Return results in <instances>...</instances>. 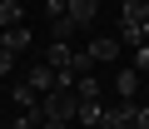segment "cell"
Here are the masks:
<instances>
[{
  "mask_svg": "<svg viewBox=\"0 0 149 129\" xmlns=\"http://www.w3.org/2000/svg\"><path fill=\"white\" fill-rule=\"evenodd\" d=\"M10 129H40V114H25V109H20V114L10 119Z\"/></svg>",
  "mask_w": 149,
  "mask_h": 129,
  "instance_id": "obj_13",
  "label": "cell"
},
{
  "mask_svg": "<svg viewBox=\"0 0 149 129\" xmlns=\"http://www.w3.org/2000/svg\"><path fill=\"white\" fill-rule=\"evenodd\" d=\"M0 50H10V45H5V30H0Z\"/></svg>",
  "mask_w": 149,
  "mask_h": 129,
  "instance_id": "obj_18",
  "label": "cell"
},
{
  "mask_svg": "<svg viewBox=\"0 0 149 129\" xmlns=\"http://www.w3.org/2000/svg\"><path fill=\"white\" fill-rule=\"evenodd\" d=\"M65 5H70V0H45V15H50V25H55V20H65Z\"/></svg>",
  "mask_w": 149,
  "mask_h": 129,
  "instance_id": "obj_14",
  "label": "cell"
},
{
  "mask_svg": "<svg viewBox=\"0 0 149 129\" xmlns=\"http://www.w3.org/2000/svg\"><path fill=\"white\" fill-rule=\"evenodd\" d=\"M74 109H80L74 89H50V94H40V119H60V124H70Z\"/></svg>",
  "mask_w": 149,
  "mask_h": 129,
  "instance_id": "obj_1",
  "label": "cell"
},
{
  "mask_svg": "<svg viewBox=\"0 0 149 129\" xmlns=\"http://www.w3.org/2000/svg\"><path fill=\"white\" fill-rule=\"evenodd\" d=\"M134 70H139V75H149V40L134 50Z\"/></svg>",
  "mask_w": 149,
  "mask_h": 129,
  "instance_id": "obj_15",
  "label": "cell"
},
{
  "mask_svg": "<svg viewBox=\"0 0 149 129\" xmlns=\"http://www.w3.org/2000/svg\"><path fill=\"white\" fill-rule=\"evenodd\" d=\"M10 64H15V50H0V75H10Z\"/></svg>",
  "mask_w": 149,
  "mask_h": 129,
  "instance_id": "obj_17",
  "label": "cell"
},
{
  "mask_svg": "<svg viewBox=\"0 0 149 129\" xmlns=\"http://www.w3.org/2000/svg\"><path fill=\"white\" fill-rule=\"evenodd\" d=\"M104 89H100V80L95 75H74V99H80V104H90V99H100Z\"/></svg>",
  "mask_w": 149,
  "mask_h": 129,
  "instance_id": "obj_8",
  "label": "cell"
},
{
  "mask_svg": "<svg viewBox=\"0 0 149 129\" xmlns=\"http://www.w3.org/2000/svg\"><path fill=\"white\" fill-rule=\"evenodd\" d=\"M100 15V0H70V5H65V20L74 25V30H80V25H90Z\"/></svg>",
  "mask_w": 149,
  "mask_h": 129,
  "instance_id": "obj_4",
  "label": "cell"
},
{
  "mask_svg": "<svg viewBox=\"0 0 149 129\" xmlns=\"http://www.w3.org/2000/svg\"><path fill=\"white\" fill-rule=\"evenodd\" d=\"M10 99H15L25 114H40V94H35L30 85H15V89H10Z\"/></svg>",
  "mask_w": 149,
  "mask_h": 129,
  "instance_id": "obj_10",
  "label": "cell"
},
{
  "mask_svg": "<svg viewBox=\"0 0 149 129\" xmlns=\"http://www.w3.org/2000/svg\"><path fill=\"white\" fill-rule=\"evenodd\" d=\"M119 55H124V40H119V35H95V40H90V60H95V64H114Z\"/></svg>",
  "mask_w": 149,
  "mask_h": 129,
  "instance_id": "obj_2",
  "label": "cell"
},
{
  "mask_svg": "<svg viewBox=\"0 0 149 129\" xmlns=\"http://www.w3.org/2000/svg\"><path fill=\"white\" fill-rule=\"evenodd\" d=\"M134 129H149V104H139V109H134Z\"/></svg>",
  "mask_w": 149,
  "mask_h": 129,
  "instance_id": "obj_16",
  "label": "cell"
},
{
  "mask_svg": "<svg viewBox=\"0 0 149 129\" xmlns=\"http://www.w3.org/2000/svg\"><path fill=\"white\" fill-rule=\"evenodd\" d=\"M20 5H25V0H20Z\"/></svg>",
  "mask_w": 149,
  "mask_h": 129,
  "instance_id": "obj_21",
  "label": "cell"
},
{
  "mask_svg": "<svg viewBox=\"0 0 149 129\" xmlns=\"http://www.w3.org/2000/svg\"><path fill=\"white\" fill-rule=\"evenodd\" d=\"M0 129H10V124H0Z\"/></svg>",
  "mask_w": 149,
  "mask_h": 129,
  "instance_id": "obj_20",
  "label": "cell"
},
{
  "mask_svg": "<svg viewBox=\"0 0 149 129\" xmlns=\"http://www.w3.org/2000/svg\"><path fill=\"white\" fill-rule=\"evenodd\" d=\"M114 94L119 99H134L139 94V70H134V64H124V70L114 75Z\"/></svg>",
  "mask_w": 149,
  "mask_h": 129,
  "instance_id": "obj_5",
  "label": "cell"
},
{
  "mask_svg": "<svg viewBox=\"0 0 149 129\" xmlns=\"http://www.w3.org/2000/svg\"><path fill=\"white\" fill-rule=\"evenodd\" d=\"M74 119H80V129H100L104 104H100V99H90V104H80V109H74Z\"/></svg>",
  "mask_w": 149,
  "mask_h": 129,
  "instance_id": "obj_9",
  "label": "cell"
},
{
  "mask_svg": "<svg viewBox=\"0 0 149 129\" xmlns=\"http://www.w3.org/2000/svg\"><path fill=\"white\" fill-rule=\"evenodd\" d=\"M134 99H119V104H104V119H100V129H134Z\"/></svg>",
  "mask_w": 149,
  "mask_h": 129,
  "instance_id": "obj_3",
  "label": "cell"
},
{
  "mask_svg": "<svg viewBox=\"0 0 149 129\" xmlns=\"http://www.w3.org/2000/svg\"><path fill=\"white\" fill-rule=\"evenodd\" d=\"M70 60H74L70 40H55V45H50V64H55V70H70Z\"/></svg>",
  "mask_w": 149,
  "mask_h": 129,
  "instance_id": "obj_11",
  "label": "cell"
},
{
  "mask_svg": "<svg viewBox=\"0 0 149 129\" xmlns=\"http://www.w3.org/2000/svg\"><path fill=\"white\" fill-rule=\"evenodd\" d=\"M30 89L35 94H50L55 89V64H30Z\"/></svg>",
  "mask_w": 149,
  "mask_h": 129,
  "instance_id": "obj_6",
  "label": "cell"
},
{
  "mask_svg": "<svg viewBox=\"0 0 149 129\" xmlns=\"http://www.w3.org/2000/svg\"><path fill=\"white\" fill-rule=\"evenodd\" d=\"M5 45H10L15 55H20V50H30V30H25V25H15V30H5Z\"/></svg>",
  "mask_w": 149,
  "mask_h": 129,
  "instance_id": "obj_12",
  "label": "cell"
},
{
  "mask_svg": "<svg viewBox=\"0 0 149 129\" xmlns=\"http://www.w3.org/2000/svg\"><path fill=\"white\" fill-rule=\"evenodd\" d=\"M144 40H149V20H144Z\"/></svg>",
  "mask_w": 149,
  "mask_h": 129,
  "instance_id": "obj_19",
  "label": "cell"
},
{
  "mask_svg": "<svg viewBox=\"0 0 149 129\" xmlns=\"http://www.w3.org/2000/svg\"><path fill=\"white\" fill-rule=\"evenodd\" d=\"M144 20H149V5H144V0H124V5H119V25H139L144 30Z\"/></svg>",
  "mask_w": 149,
  "mask_h": 129,
  "instance_id": "obj_7",
  "label": "cell"
}]
</instances>
